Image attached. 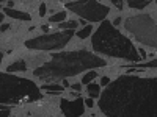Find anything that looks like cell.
<instances>
[{
    "label": "cell",
    "instance_id": "obj_1",
    "mask_svg": "<svg viewBox=\"0 0 157 117\" xmlns=\"http://www.w3.org/2000/svg\"><path fill=\"white\" fill-rule=\"evenodd\" d=\"M107 92L132 101L99 100L98 105L105 117H157V78L121 75L107 86Z\"/></svg>",
    "mask_w": 157,
    "mask_h": 117
},
{
    "label": "cell",
    "instance_id": "obj_2",
    "mask_svg": "<svg viewBox=\"0 0 157 117\" xmlns=\"http://www.w3.org/2000/svg\"><path fill=\"white\" fill-rule=\"evenodd\" d=\"M107 61L93 55L86 50H75V51H54L50 53V61L44 62L33 70V75L39 80L50 81H60L66 80L68 76H75L82 72H90L93 69L105 67Z\"/></svg>",
    "mask_w": 157,
    "mask_h": 117
},
{
    "label": "cell",
    "instance_id": "obj_3",
    "mask_svg": "<svg viewBox=\"0 0 157 117\" xmlns=\"http://www.w3.org/2000/svg\"><path fill=\"white\" fill-rule=\"evenodd\" d=\"M91 45H93L94 51L107 55L110 58L132 61L135 64L141 59L138 48H135L130 39L124 36L120 30H116L115 25L109 20H104L99 25L98 31L91 37Z\"/></svg>",
    "mask_w": 157,
    "mask_h": 117
},
{
    "label": "cell",
    "instance_id": "obj_4",
    "mask_svg": "<svg viewBox=\"0 0 157 117\" xmlns=\"http://www.w3.org/2000/svg\"><path fill=\"white\" fill-rule=\"evenodd\" d=\"M2 105H19V103H35L43 98L41 87L27 78L14 76L13 73L2 72Z\"/></svg>",
    "mask_w": 157,
    "mask_h": 117
},
{
    "label": "cell",
    "instance_id": "obj_5",
    "mask_svg": "<svg viewBox=\"0 0 157 117\" xmlns=\"http://www.w3.org/2000/svg\"><path fill=\"white\" fill-rule=\"evenodd\" d=\"M126 30L132 34L138 42L157 48V25L154 19L148 14L132 16L124 22Z\"/></svg>",
    "mask_w": 157,
    "mask_h": 117
},
{
    "label": "cell",
    "instance_id": "obj_6",
    "mask_svg": "<svg viewBox=\"0 0 157 117\" xmlns=\"http://www.w3.org/2000/svg\"><path fill=\"white\" fill-rule=\"evenodd\" d=\"M72 36H74V30H64V31L35 36L32 39H27V41L24 42V45L30 50H39V51L60 50L71 41Z\"/></svg>",
    "mask_w": 157,
    "mask_h": 117
},
{
    "label": "cell",
    "instance_id": "obj_7",
    "mask_svg": "<svg viewBox=\"0 0 157 117\" xmlns=\"http://www.w3.org/2000/svg\"><path fill=\"white\" fill-rule=\"evenodd\" d=\"M64 8L78 14L88 22H104L110 12V8L99 2H64Z\"/></svg>",
    "mask_w": 157,
    "mask_h": 117
},
{
    "label": "cell",
    "instance_id": "obj_8",
    "mask_svg": "<svg viewBox=\"0 0 157 117\" xmlns=\"http://www.w3.org/2000/svg\"><path fill=\"white\" fill-rule=\"evenodd\" d=\"M60 111L66 117H80L85 112V98L78 97L74 100L61 98L60 100Z\"/></svg>",
    "mask_w": 157,
    "mask_h": 117
},
{
    "label": "cell",
    "instance_id": "obj_9",
    "mask_svg": "<svg viewBox=\"0 0 157 117\" xmlns=\"http://www.w3.org/2000/svg\"><path fill=\"white\" fill-rule=\"evenodd\" d=\"M2 12L5 16L11 17V19H17V20H25V22H29L32 20V16L29 14V12H25V11H19V9H10L6 6H2Z\"/></svg>",
    "mask_w": 157,
    "mask_h": 117
},
{
    "label": "cell",
    "instance_id": "obj_10",
    "mask_svg": "<svg viewBox=\"0 0 157 117\" xmlns=\"http://www.w3.org/2000/svg\"><path fill=\"white\" fill-rule=\"evenodd\" d=\"M126 69H157V59H151L148 62H137V64H124Z\"/></svg>",
    "mask_w": 157,
    "mask_h": 117
},
{
    "label": "cell",
    "instance_id": "obj_11",
    "mask_svg": "<svg viewBox=\"0 0 157 117\" xmlns=\"http://www.w3.org/2000/svg\"><path fill=\"white\" fill-rule=\"evenodd\" d=\"M41 89H44L47 94H52V95H57V94H61L64 92V87L58 83H46Z\"/></svg>",
    "mask_w": 157,
    "mask_h": 117
},
{
    "label": "cell",
    "instance_id": "obj_12",
    "mask_svg": "<svg viewBox=\"0 0 157 117\" xmlns=\"http://www.w3.org/2000/svg\"><path fill=\"white\" fill-rule=\"evenodd\" d=\"M25 70H27V62H25L24 59L14 61L13 64H10L8 69H6L8 73H13V72H25Z\"/></svg>",
    "mask_w": 157,
    "mask_h": 117
},
{
    "label": "cell",
    "instance_id": "obj_13",
    "mask_svg": "<svg viewBox=\"0 0 157 117\" xmlns=\"http://www.w3.org/2000/svg\"><path fill=\"white\" fill-rule=\"evenodd\" d=\"M126 2H127V6L132 9H145L151 3V0H126Z\"/></svg>",
    "mask_w": 157,
    "mask_h": 117
},
{
    "label": "cell",
    "instance_id": "obj_14",
    "mask_svg": "<svg viewBox=\"0 0 157 117\" xmlns=\"http://www.w3.org/2000/svg\"><path fill=\"white\" fill-rule=\"evenodd\" d=\"M86 92H88L90 98H98V97H101V86L98 83H91L86 86Z\"/></svg>",
    "mask_w": 157,
    "mask_h": 117
},
{
    "label": "cell",
    "instance_id": "obj_15",
    "mask_svg": "<svg viewBox=\"0 0 157 117\" xmlns=\"http://www.w3.org/2000/svg\"><path fill=\"white\" fill-rule=\"evenodd\" d=\"M68 14H66V11H60V12H55V14H52L49 17V23H63L64 20H66Z\"/></svg>",
    "mask_w": 157,
    "mask_h": 117
},
{
    "label": "cell",
    "instance_id": "obj_16",
    "mask_svg": "<svg viewBox=\"0 0 157 117\" xmlns=\"http://www.w3.org/2000/svg\"><path fill=\"white\" fill-rule=\"evenodd\" d=\"M98 76V72H94V70H90V72H86L83 76H82V84H91L93 83V80Z\"/></svg>",
    "mask_w": 157,
    "mask_h": 117
},
{
    "label": "cell",
    "instance_id": "obj_17",
    "mask_svg": "<svg viewBox=\"0 0 157 117\" xmlns=\"http://www.w3.org/2000/svg\"><path fill=\"white\" fill-rule=\"evenodd\" d=\"M75 27H78V22L77 20H69V22H63L58 25V30L64 31V30H75Z\"/></svg>",
    "mask_w": 157,
    "mask_h": 117
},
{
    "label": "cell",
    "instance_id": "obj_18",
    "mask_svg": "<svg viewBox=\"0 0 157 117\" xmlns=\"http://www.w3.org/2000/svg\"><path fill=\"white\" fill-rule=\"evenodd\" d=\"M91 31H93V25H86V27H83L82 30L77 31V37L78 39H86L91 34Z\"/></svg>",
    "mask_w": 157,
    "mask_h": 117
},
{
    "label": "cell",
    "instance_id": "obj_19",
    "mask_svg": "<svg viewBox=\"0 0 157 117\" xmlns=\"http://www.w3.org/2000/svg\"><path fill=\"white\" fill-rule=\"evenodd\" d=\"M46 12H47V5L43 2L41 5H39V16L44 17V16H46Z\"/></svg>",
    "mask_w": 157,
    "mask_h": 117
},
{
    "label": "cell",
    "instance_id": "obj_20",
    "mask_svg": "<svg viewBox=\"0 0 157 117\" xmlns=\"http://www.w3.org/2000/svg\"><path fill=\"white\" fill-rule=\"evenodd\" d=\"M112 3H113L118 9H123V8H124V2H121V0H112Z\"/></svg>",
    "mask_w": 157,
    "mask_h": 117
},
{
    "label": "cell",
    "instance_id": "obj_21",
    "mask_svg": "<svg viewBox=\"0 0 157 117\" xmlns=\"http://www.w3.org/2000/svg\"><path fill=\"white\" fill-rule=\"evenodd\" d=\"M110 84V78L109 76H102L101 78V86H109Z\"/></svg>",
    "mask_w": 157,
    "mask_h": 117
},
{
    "label": "cell",
    "instance_id": "obj_22",
    "mask_svg": "<svg viewBox=\"0 0 157 117\" xmlns=\"http://www.w3.org/2000/svg\"><path fill=\"white\" fill-rule=\"evenodd\" d=\"M85 105H86L88 108H93V106H94V98H90V97L85 98Z\"/></svg>",
    "mask_w": 157,
    "mask_h": 117
},
{
    "label": "cell",
    "instance_id": "obj_23",
    "mask_svg": "<svg viewBox=\"0 0 157 117\" xmlns=\"http://www.w3.org/2000/svg\"><path fill=\"white\" fill-rule=\"evenodd\" d=\"M71 89H72V90H75V92L82 90V83H74V84H71Z\"/></svg>",
    "mask_w": 157,
    "mask_h": 117
},
{
    "label": "cell",
    "instance_id": "obj_24",
    "mask_svg": "<svg viewBox=\"0 0 157 117\" xmlns=\"http://www.w3.org/2000/svg\"><path fill=\"white\" fill-rule=\"evenodd\" d=\"M10 111L11 109H8L5 105H2V117H10Z\"/></svg>",
    "mask_w": 157,
    "mask_h": 117
},
{
    "label": "cell",
    "instance_id": "obj_25",
    "mask_svg": "<svg viewBox=\"0 0 157 117\" xmlns=\"http://www.w3.org/2000/svg\"><path fill=\"white\" fill-rule=\"evenodd\" d=\"M41 30L44 31V34H49V33H50V25H49V23H44V25H41Z\"/></svg>",
    "mask_w": 157,
    "mask_h": 117
},
{
    "label": "cell",
    "instance_id": "obj_26",
    "mask_svg": "<svg viewBox=\"0 0 157 117\" xmlns=\"http://www.w3.org/2000/svg\"><path fill=\"white\" fill-rule=\"evenodd\" d=\"M10 27H11L10 23H2V31H6V30H8Z\"/></svg>",
    "mask_w": 157,
    "mask_h": 117
},
{
    "label": "cell",
    "instance_id": "obj_27",
    "mask_svg": "<svg viewBox=\"0 0 157 117\" xmlns=\"http://www.w3.org/2000/svg\"><path fill=\"white\" fill-rule=\"evenodd\" d=\"M121 22H123V19H121V17H116V19L113 20V25H120Z\"/></svg>",
    "mask_w": 157,
    "mask_h": 117
},
{
    "label": "cell",
    "instance_id": "obj_28",
    "mask_svg": "<svg viewBox=\"0 0 157 117\" xmlns=\"http://www.w3.org/2000/svg\"><path fill=\"white\" fill-rule=\"evenodd\" d=\"M61 86H63V87H69L71 84H69V81H68V80H63V81H61Z\"/></svg>",
    "mask_w": 157,
    "mask_h": 117
},
{
    "label": "cell",
    "instance_id": "obj_29",
    "mask_svg": "<svg viewBox=\"0 0 157 117\" xmlns=\"http://www.w3.org/2000/svg\"><path fill=\"white\" fill-rule=\"evenodd\" d=\"M138 51H140V56H141V58H145V56H146V51L143 50V48H138Z\"/></svg>",
    "mask_w": 157,
    "mask_h": 117
},
{
    "label": "cell",
    "instance_id": "obj_30",
    "mask_svg": "<svg viewBox=\"0 0 157 117\" xmlns=\"http://www.w3.org/2000/svg\"><path fill=\"white\" fill-rule=\"evenodd\" d=\"M71 97H75V98H78V94H77V92H72V90H71Z\"/></svg>",
    "mask_w": 157,
    "mask_h": 117
},
{
    "label": "cell",
    "instance_id": "obj_31",
    "mask_svg": "<svg viewBox=\"0 0 157 117\" xmlns=\"http://www.w3.org/2000/svg\"><path fill=\"white\" fill-rule=\"evenodd\" d=\"M30 117H35V115H30Z\"/></svg>",
    "mask_w": 157,
    "mask_h": 117
},
{
    "label": "cell",
    "instance_id": "obj_32",
    "mask_svg": "<svg viewBox=\"0 0 157 117\" xmlns=\"http://www.w3.org/2000/svg\"><path fill=\"white\" fill-rule=\"evenodd\" d=\"M13 117H14V115H13Z\"/></svg>",
    "mask_w": 157,
    "mask_h": 117
}]
</instances>
